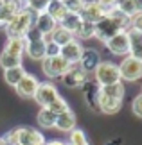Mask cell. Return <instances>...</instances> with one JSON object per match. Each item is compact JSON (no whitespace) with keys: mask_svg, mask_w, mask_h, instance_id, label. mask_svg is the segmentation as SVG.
<instances>
[{"mask_svg":"<svg viewBox=\"0 0 142 145\" xmlns=\"http://www.w3.org/2000/svg\"><path fill=\"white\" fill-rule=\"evenodd\" d=\"M101 93L108 95V97H113V99H122L124 97V84L121 81L112 82V84H104V86H101Z\"/></svg>","mask_w":142,"mask_h":145,"instance_id":"cell-26","label":"cell"},{"mask_svg":"<svg viewBox=\"0 0 142 145\" xmlns=\"http://www.w3.org/2000/svg\"><path fill=\"white\" fill-rule=\"evenodd\" d=\"M128 38H129V56L137 57L142 61V32L135 31V29H126Z\"/></svg>","mask_w":142,"mask_h":145,"instance_id":"cell-19","label":"cell"},{"mask_svg":"<svg viewBox=\"0 0 142 145\" xmlns=\"http://www.w3.org/2000/svg\"><path fill=\"white\" fill-rule=\"evenodd\" d=\"M59 79L63 81V84L67 88H81V84L88 79V74L76 63V65H70L69 70H67Z\"/></svg>","mask_w":142,"mask_h":145,"instance_id":"cell-9","label":"cell"},{"mask_svg":"<svg viewBox=\"0 0 142 145\" xmlns=\"http://www.w3.org/2000/svg\"><path fill=\"white\" fill-rule=\"evenodd\" d=\"M43 145H45V143H43Z\"/></svg>","mask_w":142,"mask_h":145,"instance_id":"cell-44","label":"cell"},{"mask_svg":"<svg viewBox=\"0 0 142 145\" xmlns=\"http://www.w3.org/2000/svg\"><path fill=\"white\" fill-rule=\"evenodd\" d=\"M47 108L50 109V111H54V113L56 115H58V113H61V111H65V109H69V104H67V100L63 99V97H58V99H56L54 100V102L52 104H50V106H47Z\"/></svg>","mask_w":142,"mask_h":145,"instance_id":"cell-34","label":"cell"},{"mask_svg":"<svg viewBox=\"0 0 142 145\" xmlns=\"http://www.w3.org/2000/svg\"><path fill=\"white\" fill-rule=\"evenodd\" d=\"M85 102L92 111H99V93H101V84L95 79H87L81 84Z\"/></svg>","mask_w":142,"mask_h":145,"instance_id":"cell-7","label":"cell"},{"mask_svg":"<svg viewBox=\"0 0 142 145\" xmlns=\"http://www.w3.org/2000/svg\"><path fill=\"white\" fill-rule=\"evenodd\" d=\"M106 48L115 56H128L129 54V38L126 31H121L117 34H113L110 40L104 41Z\"/></svg>","mask_w":142,"mask_h":145,"instance_id":"cell-8","label":"cell"},{"mask_svg":"<svg viewBox=\"0 0 142 145\" xmlns=\"http://www.w3.org/2000/svg\"><path fill=\"white\" fill-rule=\"evenodd\" d=\"M67 145H88L87 135H85L81 129H76V127H74L72 131H69V143Z\"/></svg>","mask_w":142,"mask_h":145,"instance_id":"cell-30","label":"cell"},{"mask_svg":"<svg viewBox=\"0 0 142 145\" xmlns=\"http://www.w3.org/2000/svg\"><path fill=\"white\" fill-rule=\"evenodd\" d=\"M0 140H2V143H4V145H18V136H16V129L7 131L2 138H0Z\"/></svg>","mask_w":142,"mask_h":145,"instance_id":"cell-36","label":"cell"},{"mask_svg":"<svg viewBox=\"0 0 142 145\" xmlns=\"http://www.w3.org/2000/svg\"><path fill=\"white\" fill-rule=\"evenodd\" d=\"M117 66H119V74H121V81L133 82V81H139L142 77V61L133 57V56H129V54Z\"/></svg>","mask_w":142,"mask_h":145,"instance_id":"cell-3","label":"cell"},{"mask_svg":"<svg viewBox=\"0 0 142 145\" xmlns=\"http://www.w3.org/2000/svg\"><path fill=\"white\" fill-rule=\"evenodd\" d=\"M45 38H49V40H52L54 43H58V45L61 47V45H65V43H69L70 40H74V34L72 32H69L67 29H63L59 24L54 27V31L50 32L49 36H45Z\"/></svg>","mask_w":142,"mask_h":145,"instance_id":"cell-23","label":"cell"},{"mask_svg":"<svg viewBox=\"0 0 142 145\" xmlns=\"http://www.w3.org/2000/svg\"><path fill=\"white\" fill-rule=\"evenodd\" d=\"M131 109H133V113L137 115L139 118H142V93L133 99V102H131Z\"/></svg>","mask_w":142,"mask_h":145,"instance_id":"cell-38","label":"cell"},{"mask_svg":"<svg viewBox=\"0 0 142 145\" xmlns=\"http://www.w3.org/2000/svg\"><path fill=\"white\" fill-rule=\"evenodd\" d=\"M24 75H25V70H24V66H22V65L11 66V68H5L4 70V79L11 86H16V82H18Z\"/></svg>","mask_w":142,"mask_h":145,"instance_id":"cell-25","label":"cell"},{"mask_svg":"<svg viewBox=\"0 0 142 145\" xmlns=\"http://www.w3.org/2000/svg\"><path fill=\"white\" fill-rule=\"evenodd\" d=\"M25 54L29 56L32 61H42L45 57V38L27 41L25 43Z\"/></svg>","mask_w":142,"mask_h":145,"instance_id":"cell-18","label":"cell"},{"mask_svg":"<svg viewBox=\"0 0 142 145\" xmlns=\"http://www.w3.org/2000/svg\"><path fill=\"white\" fill-rule=\"evenodd\" d=\"M22 65V56H15V54H9V52H4L0 54V66L5 70V68H11V66H18Z\"/></svg>","mask_w":142,"mask_h":145,"instance_id":"cell-28","label":"cell"},{"mask_svg":"<svg viewBox=\"0 0 142 145\" xmlns=\"http://www.w3.org/2000/svg\"><path fill=\"white\" fill-rule=\"evenodd\" d=\"M129 27L135 29V31H139V32H142V11H140V13H135L131 16V20H129Z\"/></svg>","mask_w":142,"mask_h":145,"instance_id":"cell-37","label":"cell"},{"mask_svg":"<svg viewBox=\"0 0 142 145\" xmlns=\"http://www.w3.org/2000/svg\"><path fill=\"white\" fill-rule=\"evenodd\" d=\"M45 145H67V143L59 142V140H52V142H45Z\"/></svg>","mask_w":142,"mask_h":145,"instance_id":"cell-40","label":"cell"},{"mask_svg":"<svg viewBox=\"0 0 142 145\" xmlns=\"http://www.w3.org/2000/svg\"><path fill=\"white\" fill-rule=\"evenodd\" d=\"M74 36H77L79 40H90V38H94V24L92 22H85L83 20Z\"/></svg>","mask_w":142,"mask_h":145,"instance_id":"cell-29","label":"cell"},{"mask_svg":"<svg viewBox=\"0 0 142 145\" xmlns=\"http://www.w3.org/2000/svg\"><path fill=\"white\" fill-rule=\"evenodd\" d=\"M69 66H70V63L67 59H63L61 56H52V57L42 59V70L49 79H59L69 70Z\"/></svg>","mask_w":142,"mask_h":145,"instance_id":"cell-5","label":"cell"},{"mask_svg":"<svg viewBox=\"0 0 142 145\" xmlns=\"http://www.w3.org/2000/svg\"><path fill=\"white\" fill-rule=\"evenodd\" d=\"M63 5L67 7V11H70V13H79L85 4V0H61Z\"/></svg>","mask_w":142,"mask_h":145,"instance_id":"cell-35","label":"cell"},{"mask_svg":"<svg viewBox=\"0 0 142 145\" xmlns=\"http://www.w3.org/2000/svg\"><path fill=\"white\" fill-rule=\"evenodd\" d=\"M115 7L121 9L124 14H128L129 18L137 13V5H135V0H115Z\"/></svg>","mask_w":142,"mask_h":145,"instance_id":"cell-31","label":"cell"},{"mask_svg":"<svg viewBox=\"0 0 142 145\" xmlns=\"http://www.w3.org/2000/svg\"><path fill=\"white\" fill-rule=\"evenodd\" d=\"M129 20L131 18L128 14H124L121 9H117L115 5L108 7L106 13L94 24V38H97V40L104 43L113 34L129 29Z\"/></svg>","mask_w":142,"mask_h":145,"instance_id":"cell-1","label":"cell"},{"mask_svg":"<svg viewBox=\"0 0 142 145\" xmlns=\"http://www.w3.org/2000/svg\"><path fill=\"white\" fill-rule=\"evenodd\" d=\"M97 2L103 5L104 9H108V7H113V5H115V0H97Z\"/></svg>","mask_w":142,"mask_h":145,"instance_id":"cell-39","label":"cell"},{"mask_svg":"<svg viewBox=\"0 0 142 145\" xmlns=\"http://www.w3.org/2000/svg\"><path fill=\"white\" fill-rule=\"evenodd\" d=\"M81 16H79V13H67L63 16V20L59 22V25L63 27V29H67L69 32H72V34H76V31L79 29V25H81Z\"/></svg>","mask_w":142,"mask_h":145,"instance_id":"cell-24","label":"cell"},{"mask_svg":"<svg viewBox=\"0 0 142 145\" xmlns=\"http://www.w3.org/2000/svg\"><path fill=\"white\" fill-rule=\"evenodd\" d=\"M58 97H59L58 88H56L52 82H40L36 91H34V95H32V99L40 104V108H47V106H50Z\"/></svg>","mask_w":142,"mask_h":145,"instance_id":"cell-6","label":"cell"},{"mask_svg":"<svg viewBox=\"0 0 142 145\" xmlns=\"http://www.w3.org/2000/svg\"><path fill=\"white\" fill-rule=\"evenodd\" d=\"M104 13H106V9L97 2V0H85L83 7H81V11H79V16H81V20H85V22H92V24H95Z\"/></svg>","mask_w":142,"mask_h":145,"instance_id":"cell-10","label":"cell"},{"mask_svg":"<svg viewBox=\"0 0 142 145\" xmlns=\"http://www.w3.org/2000/svg\"><path fill=\"white\" fill-rule=\"evenodd\" d=\"M49 0H24V5L27 9H31L32 13H42L47 7Z\"/></svg>","mask_w":142,"mask_h":145,"instance_id":"cell-32","label":"cell"},{"mask_svg":"<svg viewBox=\"0 0 142 145\" xmlns=\"http://www.w3.org/2000/svg\"><path fill=\"white\" fill-rule=\"evenodd\" d=\"M0 145H4V143H2V140H0Z\"/></svg>","mask_w":142,"mask_h":145,"instance_id":"cell-43","label":"cell"},{"mask_svg":"<svg viewBox=\"0 0 142 145\" xmlns=\"http://www.w3.org/2000/svg\"><path fill=\"white\" fill-rule=\"evenodd\" d=\"M45 13H47L49 16H52L54 22H59L63 20V16L69 13L67 11V7L63 5V2L61 0H49V4H47V7H45Z\"/></svg>","mask_w":142,"mask_h":145,"instance_id":"cell-21","label":"cell"},{"mask_svg":"<svg viewBox=\"0 0 142 145\" xmlns=\"http://www.w3.org/2000/svg\"><path fill=\"white\" fill-rule=\"evenodd\" d=\"M18 136V145H43L45 138L34 127H18L16 129Z\"/></svg>","mask_w":142,"mask_h":145,"instance_id":"cell-11","label":"cell"},{"mask_svg":"<svg viewBox=\"0 0 142 145\" xmlns=\"http://www.w3.org/2000/svg\"><path fill=\"white\" fill-rule=\"evenodd\" d=\"M34 18H36V13H32L31 9H27L25 5L22 7L16 14L11 16V20L7 22V25L4 27L5 32H7V38L9 36H18V38H24L27 29L34 24Z\"/></svg>","mask_w":142,"mask_h":145,"instance_id":"cell-2","label":"cell"},{"mask_svg":"<svg viewBox=\"0 0 142 145\" xmlns=\"http://www.w3.org/2000/svg\"><path fill=\"white\" fill-rule=\"evenodd\" d=\"M38 84H40V82H38L36 77L25 72V75L22 77L18 82H16L15 90H16V93H18L22 99H32V95H34V91H36Z\"/></svg>","mask_w":142,"mask_h":145,"instance_id":"cell-13","label":"cell"},{"mask_svg":"<svg viewBox=\"0 0 142 145\" xmlns=\"http://www.w3.org/2000/svg\"><path fill=\"white\" fill-rule=\"evenodd\" d=\"M58 25V22H54L52 16H49L45 11L42 13H36V18H34V27L42 32L43 36H49L50 32L54 31V27Z\"/></svg>","mask_w":142,"mask_h":145,"instance_id":"cell-17","label":"cell"},{"mask_svg":"<svg viewBox=\"0 0 142 145\" xmlns=\"http://www.w3.org/2000/svg\"><path fill=\"white\" fill-rule=\"evenodd\" d=\"M22 7H24V0H0V29H4L11 16L16 14Z\"/></svg>","mask_w":142,"mask_h":145,"instance_id":"cell-12","label":"cell"},{"mask_svg":"<svg viewBox=\"0 0 142 145\" xmlns=\"http://www.w3.org/2000/svg\"><path fill=\"white\" fill-rule=\"evenodd\" d=\"M122 106V99H113V97H108L99 93V111L101 113H106V115H113L121 109Z\"/></svg>","mask_w":142,"mask_h":145,"instance_id":"cell-20","label":"cell"},{"mask_svg":"<svg viewBox=\"0 0 142 145\" xmlns=\"http://www.w3.org/2000/svg\"><path fill=\"white\" fill-rule=\"evenodd\" d=\"M54 122H56V113L50 111L49 108H42L38 113V124L45 127V129H52L54 127Z\"/></svg>","mask_w":142,"mask_h":145,"instance_id":"cell-27","label":"cell"},{"mask_svg":"<svg viewBox=\"0 0 142 145\" xmlns=\"http://www.w3.org/2000/svg\"><path fill=\"white\" fill-rule=\"evenodd\" d=\"M81 54H83V47L76 40H70L69 43L61 45V50H59V56L63 59H67L70 65H76L79 61V57H81Z\"/></svg>","mask_w":142,"mask_h":145,"instance_id":"cell-15","label":"cell"},{"mask_svg":"<svg viewBox=\"0 0 142 145\" xmlns=\"http://www.w3.org/2000/svg\"><path fill=\"white\" fill-rule=\"evenodd\" d=\"M25 38H18V36H9L7 43H5V52L15 54V56H24L25 52Z\"/></svg>","mask_w":142,"mask_h":145,"instance_id":"cell-22","label":"cell"},{"mask_svg":"<svg viewBox=\"0 0 142 145\" xmlns=\"http://www.w3.org/2000/svg\"><path fill=\"white\" fill-rule=\"evenodd\" d=\"M135 5H137V13L142 11V0H135Z\"/></svg>","mask_w":142,"mask_h":145,"instance_id":"cell-41","label":"cell"},{"mask_svg":"<svg viewBox=\"0 0 142 145\" xmlns=\"http://www.w3.org/2000/svg\"><path fill=\"white\" fill-rule=\"evenodd\" d=\"M95 81L99 82L101 86L104 84H112V82L121 81V74H119V66L112 61H101V63L95 66L94 70Z\"/></svg>","mask_w":142,"mask_h":145,"instance_id":"cell-4","label":"cell"},{"mask_svg":"<svg viewBox=\"0 0 142 145\" xmlns=\"http://www.w3.org/2000/svg\"><path fill=\"white\" fill-rule=\"evenodd\" d=\"M54 127H56V129H59V131H65V133H69V131H72L74 127H76V115L72 113L70 108L56 115Z\"/></svg>","mask_w":142,"mask_h":145,"instance_id":"cell-16","label":"cell"},{"mask_svg":"<svg viewBox=\"0 0 142 145\" xmlns=\"http://www.w3.org/2000/svg\"><path fill=\"white\" fill-rule=\"evenodd\" d=\"M59 50L61 47L58 43H54L52 40L45 38V57H52V56H59Z\"/></svg>","mask_w":142,"mask_h":145,"instance_id":"cell-33","label":"cell"},{"mask_svg":"<svg viewBox=\"0 0 142 145\" xmlns=\"http://www.w3.org/2000/svg\"><path fill=\"white\" fill-rule=\"evenodd\" d=\"M117 143H119V142H113V143H112V142H106L104 145H117Z\"/></svg>","mask_w":142,"mask_h":145,"instance_id":"cell-42","label":"cell"},{"mask_svg":"<svg viewBox=\"0 0 142 145\" xmlns=\"http://www.w3.org/2000/svg\"><path fill=\"white\" fill-rule=\"evenodd\" d=\"M99 63H101V54L97 52V50L95 48H83V54H81V57H79L77 65L81 66L87 74L94 72L95 66H97Z\"/></svg>","mask_w":142,"mask_h":145,"instance_id":"cell-14","label":"cell"}]
</instances>
